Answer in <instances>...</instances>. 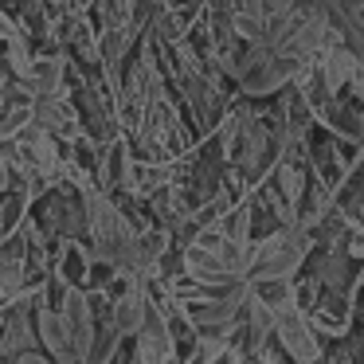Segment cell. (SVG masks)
<instances>
[{
	"label": "cell",
	"instance_id": "cell-1",
	"mask_svg": "<svg viewBox=\"0 0 364 364\" xmlns=\"http://www.w3.org/2000/svg\"><path fill=\"white\" fill-rule=\"evenodd\" d=\"M301 255H306V235L294 231H278L255 251L251 259V282H282L298 270Z\"/></svg>",
	"mask_w": 364,
	"mask_h": 364
},
{
	"label": "cell",
	"instance_id": "cell-2",
	"mask_svg": "<svg viewBox=\"0 0 364 364\" xmlns=\"http://www.w3.org/2000/svg\"><path fill=\"white\" fill-rule=\"evenodd\" d=\"M274 333H278V341H282V348L298 364H314L317 360V337H314V329H309L306 314H301L298 306L278 309L274 314Z\"/></svg>",
	"mask_w": 364,
	"mask_h": 364
},
{
	"label": "cell",
	"instance_id": "cell-3",
	"mask_svg": "<svg viewBox=\"0 0 364 364\" xmlns=\"http://www.w3.org/2000/svg\"><path fill=\"white\" fill-rule=\"evenodd\" d=\"M63 325H67V337H71V348H75V356H79V364H87L98 321H95L90 301L82 298L79 290H67V298H63Z\"/></svg>",
	"mask_w": 364,
	"mask_h": 364
},
{
	"label": "cell",
	"instance_id": "cell-4",
	"mask_svg": "<svg viewBox=\"0 0 364 364\" xmlns=\"http://www.w3.org/2000/svg\"><path fill=\"white\" fill-rule=\"evenodd\" d=\"M137 364H173V333H168L165 317L157 309H149L141 333H137V353H134Z\"/></svg>",
	"mask_w": 364,
	"mask_h": 364
},
{
	"label": "cell",
	"instance_id": "cell-5",
	"mask_svg": "<svg viewBox=\"0 0 364 364\" xmlns=\"http://www.w3.org/2000/svg\"><path fill=\"white\" fill-rule=\"evenodd\" d=\"M36 337H40V345L48 348V356L55 364H79V356H75V348H71V337H67L63 314L40 309V314H36Z\"/></svg>",
	"mask_w": 364,
	"mask_h": 364
},
{
	"label": "cell",
	"instance_id": "cell-6",
	"mask_svg": "<svg viewBox=\"0 0 364 364\" xmlns=\"http://www.w3.org/2000/svg\"><path fill=\"white\" fill-rule=\"evenodd\" d=\"M149 309L153 306L145 301L141 286H126V294L114 301L110 317H114V325H118L122 337H137V333H141V325H145V317H149Z\"/></svg>",
	"mask_w": 364,
	"mask_h": 364
},
{
	"label": "cell",
	"instance_id": "cell-7",
	"mask_svg": "<svg viewBox=\"0 0 364 364\" xmlns=\"http://www.w3.org/2000/svg\"><path fill=\"white\" fill-rule=\"evenodd\" d=\"M28 90H32L36 98H59V90H63V59H55V55L36 59Z\"/></svg>",
	"mask_w": 364,
	"mask_h": 364
},
{
	"label": "cell",
	"instance_id": "cell-8",
	"mask_svg": "<svg viewBox=\"0 0 364 364\" xmlns=\"http://www.w3.org/2000/svg\"><path fill=\"white\" fill-rule=\"evenodd\" d=\"M290 75H294L290 59H270L267 67H259V71L247 75L243 90H247V95H270V90H278L286 79H290Z\"/></svg>",
	"mask_w": 364,
	"mask_h": 364
},
{
	"label": "cell",
	"instance_id": "cell-9",
	"mask_svg": "<svg viewBox=\"0 0 364 364\" xmlns=\"http://www.w3.org/2000/svg\"><path fill=\"white\" fill-rule=\"evenodd\" d=\"M118 345H122V333H118V325H114V317L98 321L95 341H90V353H87V364H110L114 353H118Z\"/></svg>",
	"mask_w": 364,
	"mask_h": 364
},
{
	"label": "cell",
	"instance_id": "cell-10",
	"mask_svg": "<svg viewBox=\"0 0 364 364\" xmlns=\"http://www.w3.org/2000/svg\"><path fill=\"white\" fill-rule=\"evenodd\" d=\"M32 122L40 129H71V110H67L59 98H36Z\"/></svg>",
	"mask_w": 364,
	"mask_h": 364
},
{
	"label": "cell",
	"instance_id": "cell-11",
	"mask_svg": "<svg viewBox=\"0 0 364 364\" xmlns=\"http://www.w3.org/2000/svg\"><path fill=\"white\" fill-rule=\"evenodd\" d=\"M4 353H16V356H24L28 348H32V329H28V314H24V306L12 314V321H9V341H4Z\"/></svg>",
	"mask_w": 364,
	"mask_h": 364
},
{
	"label": "cell",
	"instance_id": "cell-12",
	"mask_svg": "<svg viewBox=\"0 0 364 364\" xmlns=\"http://www.w3.org/2000/svg\"><path fill=\"white\" fill-rule=\"evenodd\" d=\"M4 59H9V67H12V75H16L20 82H32V67H36V59H32V51L24 48V43L20 40H12L9 43V51H4Z\"/></svg>",
	"mask_w": 364,
	"mask_h": 364
},
{
	"label": "cell",
	"instance_id": "cell-13",
	"mask_svg": "<svg viewBox=\"0 0 364 364\" xmlns=\"http://www.w3.org/2000/svg\"><path fill=\"white\" fill-rule=\"evenodd\" d=\"M353 67H356V59L348 55V51H329V59H325V79H329V90L341 87V79H345Z\"/></svg>",
	"mask_w": 364,
	"mask_h": 364
},
{
	"label": "cell",
	"instance_id": "cell-14",
	"mask_svg": "<svg viewBox=\"0 0 364 364\" xmlns=\"http://www.w3.org/2000/svg\"><path fill=\"white\" fill-rule=\"evenodd\" d=\"M20 282V262L12 255H0V294H9Z\"/></svg>",
	"mask_w": 364,
	"mask_h": 364
},
{
	"label": "cell",
	"instance_id": "cell-15",
	"mask_svg": "<svg viewBox=\"0 0 364 364\" xmlns=\"http://www.w3.org/2000/svg\"><path fill=\"white\" fill-rule=\"evenodd\" d=\"M122 161H126V149H122V145H114L110 153H106V181H118V173H122Z\"/></svg>",
	"mask_w": 364,
	"mask_h": 364
},
{
	"label": "cell",
	"instance_id": "cell-16",
	"mask_svg": "<svg viewBox=\"0 0 364 364\" xmlns=\"http://www.w3.org/2000/svg\"><path fill=\"white\" fill-rule=\"evenodd\" d=\"M278 181H282L286 196H298V188H301V176L294 173V168H282V173H278Z\"/></svg>",
	"mask_w": 364,
	"mask_h": 364
},
{
	"label": "cell",
	"instance_id": "cell-17",
	"mask_svg": "<svg viewBox=\"0 0 364 364\" xmlns=\"http://www.w3.org/2000/svg\"><path fill=\"white\" fill-rule=\"evenodd\" d=\"M247 364H278V360H274V353H270V348L262 345V348H255V353L247 356Z\"/></svg>",
	"mask_w": 364,
	"mask_h": 364
},
{
	"label": "cell",
	"instance_id": "cell-18",
	"mask_svg": "<svg viewBox=\"0 0 364 364\" xmlns=\"http://www.w3.org/2000/svg\"><path fill=\"white\" fill-rule=\"evenodd\" d=\"M12 364H55L51 356H40V353H24V356H16Z\"/></svg>",
	"mask_w": 364,
	"mask_h": 364
},
{
	"label": "cell",
	"instance_id": "cell-19",
	"mask_svg": "<svg viewBox=\"0 0 364 364\" xmlns=\"http://www.w3.org/2000/svg\"><path fill=\"white\" fill-rule=\"evenodd\" d=\"M0 90H4V75H0Z\"/></svg>",
	"mask_w": 364,
	"mask_h": 364
}]
</instances>
